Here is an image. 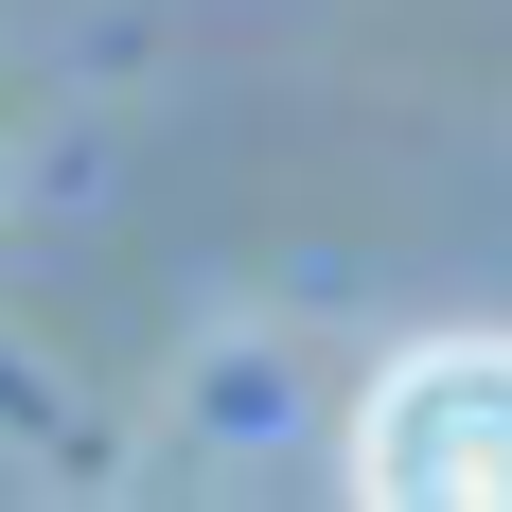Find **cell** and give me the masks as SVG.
<instances>
[{"instance_id": "1", "label": "cell", "mask_w": 512, "mask_h": 512, "mask_svg": "<svg viewBox=\"0 0 512 512\" xmlns=\"http://www.w3.org/2000/svg\"><path fill=\"white\" fill-rule=\"evenodd\" d=\"M354 495H389V512H512V336H424L371 389Z\"/></svg>"}]
</instances>
